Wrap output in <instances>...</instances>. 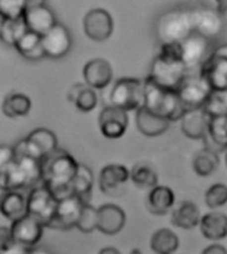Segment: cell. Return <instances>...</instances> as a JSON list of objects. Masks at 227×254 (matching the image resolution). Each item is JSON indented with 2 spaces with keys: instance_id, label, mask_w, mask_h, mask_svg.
Instances as JSON below:
<instances>
[{
  "instance_id": "cell-28",
  "label": "cell",
  "mask_w": 227,
  "mask_h": 254,
  "mask_svg": "<svg viewBox=\"0 0 227 254\" xmlns=\"http://www.w3.org/2000/svg\"><path fill=\"white\" fill-rule=\"evenodd\" d=\"M93 181H95V177H93L91 168L84 164H80L77 175L72 184V192L74 196L79 197L84 204H89V201H91Z\"/></svg>"
},
{
  "instance_id": "cell-24",
  "label": "cell",
  "mask_w": 227,
  "mask_h": 254,
  "mask_svg": "<svg viewBox=\"0 0 227 254\" xmlns=\"http://www.w3.org/2000/svg\"><path fill=\"white\" fill-rule=\"evenodd\" d=\"M0 188L3 192H19L20 189L29 188L27 175L16 160L7 167L0 168Z\"/></svg>"
},
{
  "instance_id": "cell-30",
  "label": "cell",
  "mask_w": 227,
  "mask_h": 254,
  "mask_svg": "<svg viewBox=\"0 0 227 254\" xmlns=\"http://www.w3.org/2000/svg\"><path fill=\"white\" fill-rule=\"evenodd\" d=\"M32 108V101L24 93H9L3 101V113L7 117L17 119L27 116Z\"/></svg>"
},
{
  "instance_id": "cell-7",
  "label": "cell",
  "mask_w": 227,
  "mask_h": 254,
  "mask_svg": "<svg viewBox=\"0 0 227 254\" xmlns=\"http://www.w3.org/2000/svg\"><path fill=\"white\" fill-rule=\"evenodd\" d=\"M213 91L214 89L211 88L209 81L199 73L198 76H186L177 92L189 112L203 108Z\"/></svg>"
},
{
  "instance_id": "cell-33",
  "label": "cell",
  "mask_w": 227,
  "mask_h": 254,
  "mask_svg": "<svg viewBox=\"0 0 227 254\" xmlns=\"http://www.w3.org/2000/svg\"><path fill=\"white\" fill-rule=\"evenodd\" d=\"M130 180L138 188H150L153 189L158 185V175L153 167L149 164H137L130 169Z\"/></svg>"
},
{
  "instance_id": "cell-5",
  "label": "cell",
  "mask_w": 227,
  "mask_h": 254,
  "mask_svg": "<svg viewBox=\"0 0 227 254\" xmlns=\"http://www.w3.org/2000/svg\"><path fill=\"white\" fill-rule=\"evenodd\" d=\"M149 77L166 89L178 91L186 75V62H174L161 56L154 59Z\"/></svg>"
},
{
  "instance_id": "cell-41",
  "label": "cell",
  "mask_w": 227,
  "mask_h": 254,
  "mask_svg": "<svg viewBox=\"0 0 227 254\" xmlns=\"http://www.w3.org/2000/svg\"><path fill=\"white\" fill-rule=\"evenodd\" d=\"M201 254H227V250L222 245L215 244V245L207 246L206 249L203 250Z\"/></svg>"
},
{
  "instance_id": "cell-48",
  "label": "cell",
  "mask_w": 227,
  "mask_h": 254,
  "mask_svg": "<svg viewBox=\"0 0 227 254\" xmlns=\"http://www.w3.org/2000/svg\"><path fill=\"white\" fill-rule=\"evenodd\" d=\"M226 164H227V150H226Z\"/></svg>"
},
{
  "instance_id": "cell-36",
  "label": "cell",
  "mask_w": 227,
  "mask_h": 254,
  "mask_svg": "<svg viewBox=\"0 0 227 254\" xmlns=\"http://www.w3.org/2000/svg\"><path fill=\"white\" fill-rule=\"evenodd\" d=\"M27 9L25 0H0V13L3 19L20 20Z\"/></svg>"
},
{
  "instance_id": "cell-12",
  "label": "cell",
  "mask_w": 227,
  "mask_h": 254,
  "mask_svg": "<svg viewBox=\"0 0 227 254\" xmlns=\"http://www.w3.org/2000/svg\"><path fill=\"white\" fill-rule=\"evenodd\" d=\"M72 36L69 29L62 24H56L46 35H43V48L50 59H61L69 52Z\"/></svg>"
},
{
  "instance_id": "cell-45",
  "label": "cell",
  "mask_w": 227,
  "mask_h": 254,
  "mask_svg": "<svg viewBox=\"0 0 227 254\" xmlns=\"http://www.w3.org/2000/svg\"><path fill=\"white\" fill-rule=\"evenodd\" d=\"M27 1V8L28 7H35V5H43L44 0H25Z\"/></svg>"
},
{
  "instance_id": "cell-40",
  "label": "cell",
  "mask_w": 227,
  "mask_h": 254,
  "mask_svg": "<svg viewBox=\"0 0 227 254\" xmlns=\"http://www.w3.org/2000/svg\"><path fill=\"white\" fill-rule=\"evenodd\" d=\"M12 242L15 241H13L11 228L1 226V228H0V249H1V248H5V246L11 245Z\"/></svg>"
},
{
  "instance_id": "cell-8",
  "label": "cell",
  "mask_w": 227,
  "mask_h": 254,
  "mask_svg": "<svg viewBox=\"0 0 227 254\" xmlns=\"http://www.w3.org/2000/svg\"><path fill=\"white\" fill-rule=\"evenodd\" d=\"M129 124L128 112L124 109L108 105L100 112L99 127L104 137L116 140L122 137Z\"/></svg>"
},
{
  "instance_id": "cell-27",
  "label": "cell",
  "mask_w": 227,
  "mask_h": 254,
  "mask_svg": "<svg viewBox=\"0 0 227 254\" xmlns=\"http://www.w3.org/2000/svg\"><path fill=\"white\" fill-rule=\"evenodd\" d=\"M15 48L23 58L32 60V62L46 58V52L43 48V36L35 34L29 29L16 43Z\"/></svg>"
},
{
  "instance_id": "cell-32",
  "label": "cell",
  "mask_w": 227,
  "mask_h": 254,
  "mask_svg": "<svg viewBox=\"0 0 227 254\" xmlns=\"http://www.w3.org/2000/svg\"><path fill=\"white\" fill-rule=\"evenodd\" d=\"M28 31V27L25 24L24 19L20 20H9L1 17V25H0V35L1 40L7 46H16V43L20 40L23 35Z\"/></svg>"
},
{
  "instance_id": "cell-17",
  "label": "cell",
  "mask_w": 227,
  "mask_h": 254,
  "mask_svg": "<svg viewBox=\"0 0 227 254\" xmlns=\"http://www.w3.org/2000/svg\"><path fill=\"white\" fill-rule=\"evenodd\" d=\"M97 209H99L97 230L107 236H114L124 229L125 222H126V214L120 206L114 204H105Z\"/></svg>"
},
{
  "instance_id": "cell-13",
  "label": "cell",
  "mask_w": 227,
  "mask_h": 254,
  "mask_svg": "<svg viewBox=\"0 0 227 254\" xmlns=\"http://www.w3.org/2000/svg\"><path fill=\"white\" fill-rule=\"evenodd\" d=\"M201 75L214 91H227V58L213 54L202 64Z\"/></svg>"
},
{
  "instance_id": "cell-23",
  "label": "cell",
  "mask_w": 227,
  "mask_h": 254,
  "mask_svg": "<svg viewBox=\"0 0 227 254\" xmlns=\"http://www.w3.org/2000/svg\"><path fill=\"white\" fill-rule=\"evenodd\" d=\"M205 148L221 153L227 150V116L213 117L209 124V132L203 138Z\"/></svg>"
},
{
  "instance_id": "cell-4",
  "label": "cell",
  "mask_w": 227,
  "mask_h": 254,
  "mask_svg": "<svg viewBox=\"0 0 227 254\" xmlns=\"http://www.w3.org/2000/svg\"><path fill=\"white\" fill-rule=\"evenodd\" d=\"M112 105L124 111H134L144 105V83L134 77L117 80L111 92Z\"/></svg>"
},
{
  "instance_id": "cell-39",
  "label": "cell",
  "mask_w": 227,
  "mask_h": 254,
  "mask_svg": "<svg viewBox=\"0 0 227 254\" xmlns=\"http://www.w3.org/2000/svg\"><path fill=\"white\" fill-rule=\"evenodd\" d=\"M33 249H28L25 246L17 244V242H12L11 245L5 246L0 249V254H31Z\"/></svg>"
},
{
  "instance_id": "cell-14",
  "label": "cell",
  "mask_w": 227,
  "mask_h": 254,
  "mask_svg": "<svg viewBox=\"0 0 227 254\" xmlns=\"http://www.w3.org/2000/svg\"><path fill=\"white\" fill-rule=\"evenodd\" d=\"M23 19H24L29 31H32L40 36L46 35L50 29H52L55 25L57 24L54 11L50 7H47L46 4L28 7L25 9Z\"/></svg>"
},
{
  "instance_id": "cell-43",
  "label": "cell",
  "mask_w": 227,
  "mask_h": 254,
  "mask_svg": "<svg viewBox=\"0 0 227 254\" xmlns=\"http://www.w3.org/2000/svg\"><path fill=\"white\" fill-rule=\"evenodd\" d=\"M99 254H121V252L116 248H112V246H108V248H104V249L100 250Z\"/></svg>"
},
{
  "instance_id": "cell-38",
  "label": "cell",
  "mask_w": 227,
  "mask_h": 254,
  "mask_svg": "<svg viewBox=\"0 0 227 254\" xmlns=\"http://www.w3.org/2000/svg\"><path fill=\"white\" fill-rule=\"evenodd\" d=\"M16 160L15 146L1 145L0 146V168H4L12 164Z\"/></svg>"
},
{
  "instance_id": "cell-20",
  "label": "cell",
  "mask_w": 227,
  "mask_h": 254,
  "mask_svg": "<svg viewBox=\"0 0 227 254\" xmlns=\"http://www.w3.org/2000/svg\"><path fill=\"white\" fill-rule=\"evenodd\" d=\"M175 196L169 187L157 185L150 189L146 197V208L154 216H165L173 208Z\"/></svg>"
},
{
  "instance_id": "cell-15",
  "label": "cell",
  "mask_w": 227,
  "mask_h": 254,
  "mask_svg": "<svg viewBox=\"0 0 227 254\" xmlns=\"http://www.w3.org/2000/svg\"><path fill=\"white\" fill-rule=\"evenodd\" d=\"M83 76L87 85L93 89H103L111 84L113 69L105 59H93L84 65Z\"/></svg>"
},
{
  "instance_id": "cell-46",
  "label": "cell",
  "mask_w": 227,
  "mask_h": 254,
  "mask_svg": "<svg viewBox=\"0 0 227 254\" xmlns=\"http://www.w3.org/2000/svg\"><path fill=\"white\" fill-rule=\"evenodd\" d=\"M31 254H51V253H50V252H48V250L36 249V248H35V249H33L32 252H31Z\"/></svg>"
},
{
  "instance_id": "cell-1",
  "label": "cell",
  "mask_w": 227,
  "mask_h": 254,
  "mask_svg": "<svg viewBox=\"0 0 227 254\" xmlns=\"http://www.w3.org/2000/svg\"><path fill=\"white\" fill-rule=\"evenodd\" d=\"M43 163V185L57 201L73 194L72 184L77 175L80 163L65 149L58 148L47 156Z\"/></svg>"
},
{
  "instance_id": "cell-29",
  "label": "cell",
  "mask_w": 227,
  "mask_h": 254,
  "mask_svg": "<svg viewBox=\"0 0 227 254\" xmlns=\"http://www.w3.org/2000/svg\"><path fill=\"white\" fill-rule=\"evenodd\" d=\"M179 246L178 236L170 229H158L150 238V248L156 254H174Z\"/></svg>"
},
{
  "instance_id": "cell-2",
  "label": "cell",
  "mask_w": 227,
  "mask_h": 254,
  "mask_svg": "<svg viewBox=\"0 0 227 254\" xmlns=\"http://www.w3.org/2000/svg\"><path fill=\"white\" fill-rule=\"evenodd\" d=\"M144 107L169 121L182 120L187 113L177 91L162 88L149 76L144 81Z\"/></svg>"
},
{
  "instance_id": "cell-19",
  "label": "cell",
  "mask_w": 227,
  "mask_h": 254,
  "mask_svg": "<svg viewBox=\"0 0 227 254\" xmlns=\"http://www.w3.org/2000/svg\"><path fill=\"white\" fill-rule=\"evenodd\" d=\"M130 180V171L121 164H109L100 172L99 185L101 192L111 194L118 190L124 184Z\"/></svg>"
},
{
  "instance_id": "cell-3",
  "label": "cell",
  "mask_w": 227,
  "mask_h": 254,
  "mask_svg": "<svg viewBox=\"0 0 227 254\" xmlns=\"http://www.w3.org/2000/svg\"><path fill=\"white\" fill-rule=\"evenodd\" d=\"M58 149V142L56 134L47 128H37L32 130L25 138L20 140L15 145L16 157L29 156L43 161L47 156Z\"/></svg>"
},
{
  "instance_id": "cell-37",
  "label": "cell",
  "mask_w": 227,
  "mask_h": 254,
  "mask_svg": "<svg viewBox=\"0 0 227 254\" xmlns=\"http://www.w3.org/2000/svg\"><path fill=\"white\" fill-rule=\"evenodd\" d=\"M205 202L210 209L221 208L227 204V187L225 184H214L207 189Z\"/></svg>"
},
{
  "instance_id": "cell-10",
  "label": "cell",
  "mask_w": 227,
  "mask_h": 254,
  "mask_svg": "<svg viewBox=\"0 0 227 254\" xmlns=\"http://www.w3.org/2000/svg\"><path fill=\"white\" fill-rule=\"evenodd\" d=\"M44 228L46 226L40 224L36 218L27 214L11 224L13 241L28 249H35L39 245V242L42 241Z\"/></svg>"
},
{
  "instance_id": "cell-42",
  "label": "cell",
  "mask_w": 227,
  "mask_h": 254,
  "mask_svg": "<svg viewBox=\"0 0 227 254\" xmlns=\"http://www.w3.org/2000/svg\"><path fill=\"white\" fill-rule=\"evenodd\" d=\"M217 1V11L221 16L227 17V0H215Z\"/></svg>"
},
{
  "instance_id": "cell-16",
  "label": "cell",
  "mask_w": 227,
  "mask_h": 254,
  "mask_svg": "<svg viewBox=\"0 0 227 254\" xmlns=\"http://www.w3.org/2000/svg\"><path fill=\"white\" fill-rule=\"evenodd\" d=\"M170 123L171 121L149 111L144 105L137 109L136 125L141 133L146 137H157V136L164 134L169 129Z\"/></svg>"
},
{
  "instance_id": "cell-6",
  "label": "cell",
  "mask_w": 227,
  "mask_h": 254,
  "mask_svg": "<svg viewBox=\"0 0 227 254\" xmlns=\"http://www.w3.org/2000/svg\"><path fill=\"white\" fill-rule=\"evenodd\" d=\"M28 214L36 218L40 224L50 228L54 222L58 201L44 185H39L29 190L27 197Z\"/></svg>"
},
{
  "instance_id": "cell-18",
  "label": "cell",
  "mask_w": 227,
  "mask_h": 254,
  "mask_svg": "<svg viewBox=\"0 0 227 254\" xmlns=\"http://www.w3.org/2000/svg\"><path fill=\"white\" fill-rule=\"evenodd\" d=\"M210 117L205 109L189 111L181 120V130L186 137L191 140H203L209 132Z\"/></svg>"
},
{
  "instance_id": "cell-34",
  "label": "cell",
  "mask_w": 227,
  "mask_h": 254,
  "mask_svg": "<svg viewBox=\"0 0 227 254\" xmlns=\"http://www.w3.org/2000/svg\"><path fill=\"white\" fill-rule=\"evenodd\" d=\"M203 109L210 119L227 116V91H213Z\"/></svg>"
},
{
  "instance_id": "cell-35",
  "label": "cell",
  "mask_w": 227,
  "mask_h": 254,
  "mask_svg": "<svg viewBox=\"0 0 227 254\" xmlns=\"http://www.w3.org/2000/svg\"><path fill=\"white\" fill-rule=\"evenodd\" d=\"M97 226H99V209H96L91 204H84L81 216H80V220L76 228L81 233L88 234L95 232Z\"/></svg>"
},
{
  "instance_id": "cell-31",
  "label": "cell",
  "mask_w": 227,
  "mask_h": 254,
  "mask_svg": "<svg viewBox=\"0 0 227 254\" xmlns=\"http://www.w3.org/2000/svg\"><path fill=\"white\" fill-rule=\"evenodd\" d=\"M219 167V153L203 148L193 158V169L201 177H207L215 173Z\"/></svg>"
},
{
  "instance_id": "cell-44",
  "label": "cell",
  "mask_w": 227,
  "mask_h": 254,
  "mask_svg": "<svg viewBox=\"0 0 227 254\" xmlns=\"http://www.w3.org/2000/svg\"><path fill=\"white\" fill-rule=\"evenodd\" d=\"M214 54L219 55V56H225V58H227V44L218 47V48L214 51Z\"/></svg>"
},
{
  "instance_id": "cell-11",
  "label": "cell",
  "mask_w": 227,
  "mask_h": 254,
  "mask_svg": "<svg viewBox=\"0 0 227 254\" xmlns=\"http://www.w3.org/2000/svg\"><path fill=\"white\" fill-rule=\"evenodd\" d=\"M83 206V201L74 194L60 200L57 204L56 216L50 228L57 230H69L76 228L81 216Z\"/></svg>"
},
{
  "instance_id": "cell-26",
  "label": "cell",
  "mask_w": 227,
  "mask_h": 254,
  "mask_svg": "<svg viewBox=\"0 0 227 254\" xmlns=\"http://www.w3.org/2000/svg\"><path fill=\"white\" fill-rule=\"evenodd\" d=\"M68 100L81 112H91L97 105V93L89 85L76 83L68 91Z\"/></svg>"
},
{
  "instance_id": "cell-25",
  "label": "cell",
  "mask_w": 227,
  "mask_h": 254,
  "mask_svg": "<svg viewBox=\"0 0 227 254\" xmlns=\"http://www.w3.org/2000/svg\"><path fill=\"white\" fill-rule=\"evenodd\" d=\"M201 212L193 201H183L171 212V224L181 229L190 230L201 222Z\"/></svg>"
},
{
  "instance_id": "cell-9",
  "label": "cell",
  "mask_w": 227,
  "mask_h": 254,
  "mask_svg": "<svg viewBox=\"0 0 227 254\" xmlns=\"http://www.w3.org/2000/svg\"><path fill=\"white\" fill-rule=\"evenodd\" d=\"M84 32L93 42L101 43L113 34V19L107 9L93 8L85 15L83 21Z\"/></svg>"
},
{
  "instance_id": "cell-47",
  "label": "cell",
  "mask_w": 227,
  "mask_h": 254,
  "mask_svg": "<svg viewBox=\"0 0 227 254\" xmlns=\"http://www.w3.org/2000/svg\"><path fill=\"white\" fill-rule=\"evenodd\" d=\"M129 254H142V252H141L140 249H133Z\"/></svg>"
},
{
  "instance_id": "cell-21",
  "label": "cell",
  "mask_w": 227,
  "mask_h": 254,
  "mask_svg": "<svg viewBox=\"0 0 227 254\" xmlns=\"http://www.w3.org/2000/svg\"><path fill=\"white\" fill-rule=\"evenodd\" d=\"M199 229L205 238L211 241H219L227 237V216L221 212L206 213L201 218Z\"/></svg>"
},
{
  "instance_id": "cell-22",
  "label": "cell",
  "mask_w": 227,
  "mask_h": 254,
  "mask_svg": "<svg viewBox=\"0 0 227 254\" xmlns=\"http://www.w3.org/2000/svg\"><path fill=\"white\" fill-rule=\"evenodd\" d=\"M0 210L7 220L15 222L28 214L27 198L23 196V193L17 192V190L4 192L3 198H1V204H0Z\"/></svg>"
}]
</instances>
